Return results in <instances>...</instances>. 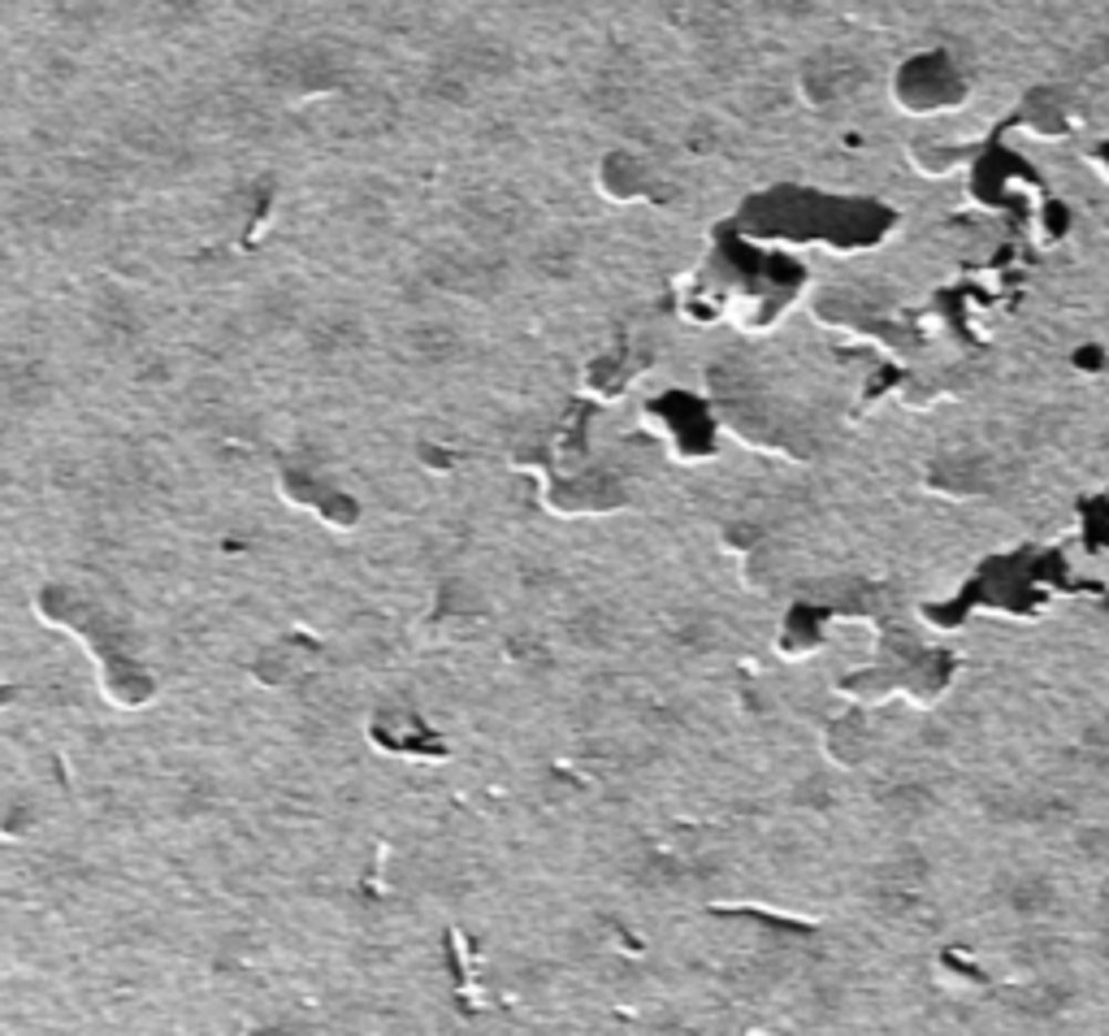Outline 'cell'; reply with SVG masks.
Instances as JSON below:
<instances>
[{"label":"cell","mask_w":1109,"mask_h":1036,"mask_svg":"<svg viewBox=\"0 0 1109 1036\" xmlns=\"http://www.w3.org/2000/svg\"><path fill=\"white\" fill-rule=\"evenodd\" d=\"M1018 1002H1023L1027 1011H1036V1015H1054L1061 1006H1070V985L1058 981V976H1040L1036 985H1027L1018 993Z\"/></svg>","instance_id":"6da1fadb"},{"label":"cell","mask_w":1109,"mask_h":1036,"mask_svg":"<svg viewBox=\"0 0 1109 1036\" xmlns=\"http://www.w3.org/2000/svg\"><path fill=\"white\" fill-rule=\"evenodd\" d=\"M1009 902H1014L1023 915L1049 911V906H1054V881H1049V877H1018L1014 889H1009Z\"/></svg>","instance_id":"7a4b0ae2"},{"label":"cell","mask_w":1109,"mask_h":1036,"mask_svg":"<svg viewBox=\"0 0 1109 1036\" xmlns=\"http://www.w3.org/2000/svg\"><path fill=\"white\" fill-rule=\"evenodd\" d=\"M1084 750L1092 755L1097 768H1109V721H1101V725H1092L1084 733Z\"/></svg>","instance_id":"3957f363"},{"label":"cell","mask_w":1109,"mask_h":1036,"mask_svg":"<svg viewBox=\"0 0 1109 1036\" xmlns=\"http://www.w3.org/2000/svg\"><path fill=\"white\" fill-rule=\"evenodd\" d=\"M1084 850L1097 859H1109V829H1092V837H1084Z\"/></svg>","instance_id":"277c9868"},{"label":"cell","mask_w":1109,"mask_h":1036,"mask_svg":"<svg viewBox=\"0 0 1109 1036\" xmlns=\"http://www.w3.org/2000/svg\"><path fill=\"white\" fill-rule=\"evenodd\" d=\"M1101 950H1106V959H1109V933H1106V941H1101Z\"/></svg>","instance_id":"5b68a950"},{"label":"cell","mask_w":1109,"mask_h":1036,"mask_svg":"<svg viewBox=\"0 0 1109 1036\" xmlns=\"http://www.w3.org/2000/svg\"><path fill=\"white\" fill-rule=\"evenodd\" d=\"M1106 911H1109V884H1106Z\"/></svg>","instance_id":"8992f818"}]
</instances>
